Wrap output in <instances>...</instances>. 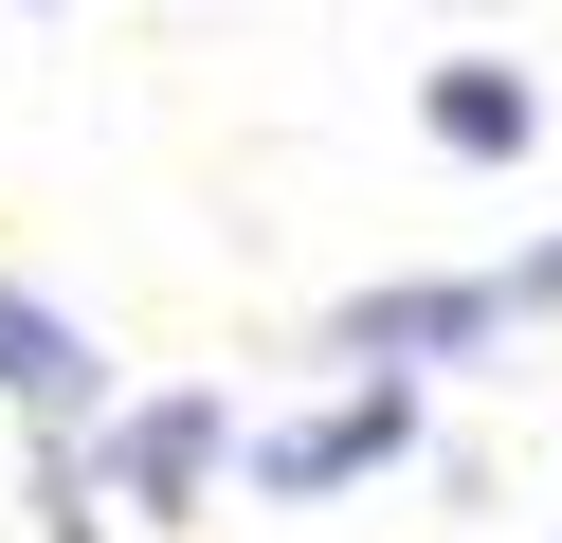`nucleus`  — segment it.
Listing matches in <instances>:
<instances>
[{
    "instance_id": "obj_1",
    "label": "nucleus",
    "mask_w": 562,
    "mask_h": 543,
    "mask_svg": "<svg viewBox=\"0 0 562 543\" xmlns=\"http://www.w3.org/2000/svg\"><path fill=\"white\" fill-rule=\"evenodd\" d=\"M508 272H400V290H345L327 308V362L345 381H417V362H453V344H508Z\"/></svg>"
},
{
    "instance_id": "obj_2",
    "label": "nucleus",
    "mask_w": 562,
    "mask_h": 543,
    "mask_svg": "<svg viewBox=\"0 0 562 543\" xmlns=\"http://www.w3.org/2000/svg\"><path fill=\"white\" fill-rule=\"evenodd\" d=\"M417 453V381H345V398H308V417H272L255 434V489H363V471H400Z\"/></svg>"
},
{
    "instance_id": "obj_3",
    "label": "nucleus",
    "mask_w": 562,
    "mask_h": 543,
    "mask_svg": "<svg viewBox=\"0 0 562 543\" xmlns=\"http://www.w3.org/2000/svg\"><path fill=\"white\" fill-rule=\"evenodd\" d=\"M218 453H236V398H127V417H110V471H91V489H110V507H146V525H182Z\"/></svg>"
},
{
    "instance_id": "obj_4",
    "label": "nucleus",
    "mask_w": 562,
    "mask_h": 543,
    "mask_svg": "<svg viewBox=\"0 0 562 543\" xmlns=\"http://www.w3.org/2000/svg\"><path fill=\"white\" fill-rule=\"evenodd\" d=\"M0 398L37 434H91V398H110V362H91V326L55 308V290H0Z\"/></svg>"
},
{
    "instance_id": "obj_5",
    "label": "nucleus",
    "mask_w": 562,
    "mask_h": 543,
    "mask_svg": "<svg viewBox=\"0 0 562 543\" xmlns=\"http://www.w3.org/2000/svg\"><path fill=\"white\" fill-rule=\"evenodd\" d=\"M436 145L453 163H526V145H544V91H526L508 55H453L436 72Z\"/></svg>"
}]
</instances>
